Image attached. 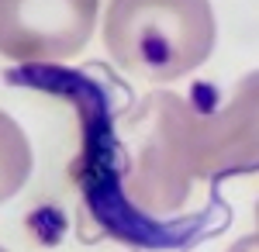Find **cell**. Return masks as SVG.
<instances>
[{"label":"cell","mask_w":259,"mask_h":252,"mask_svg":"<svg viewBox=\"0 0 259 252\" xmlns=\"http://www.w3.org/2000/svg\"><path fill=\"white\" fill-rule=\"evenodd\" d=\"M211 180L204 114L173 90H156L135 107L124 132V194L145 214H177Z\"/></svg>","instance_id":"1"},{"label":"cell","mask_w":259,"mask_h":252,"mask_svg":"<svg viewBox=\"0 0 259 252\" xmlns=\"http://www.w3.org/2000/svg\"><path fill=\"white\" fill-rule=\"evenodd\" d=\"M211 0H111L104 11L107 56L124 73L169 83L214 52Z\"/></svg>","instance_id":"2"},{"label":"cell","mask_w":259,"mask_h":252,"mask_svg":"<svg viewBox=\"0 0 259 252\" xmlns=\"http://www.w3.org/2000/svg\"><path fill=\"white\" fill-rule=\"evenodd\" d=\"M100 0H0V56L59 62L83 52L97 28Z\"/></svg>","instance_id":"3"},{"label":"cell","mask_w":259,"mask_h":252,"mask_svg":"<svg viewBox=\"0 0 259 252\" xmlns=\"http://www.w3.org/2000/svg\"><path fill=\"white\" fill-rule=\"evenodd\" d=\"M204 155L211 176L259 170V69L235 83L214 114H204Z\"/></svg>","instance_id":"4"},{"label":"cell","mask_w":259,"mask_h":252,"mask_svg":"<svg viewBox=\"0 0 259 252\" xmlns=\"http://www.w3.org/2000/svg\"><path fill=\"white\" fill-rule=\"evenodd\" d=\"M31 176V145L18 121L0 111V204L11 200Z\"/></svg>","instance_id":"5"},{"label":"cell","mask_w":259,"mask_h":252,"mask_svg":"<svg viewBox=\"0 0 259 252\" xmlns=\"http://www.w3.org/2000/svg\"><path fill=\"white\" fill-rule=\"evenodd\" d=\"M225 252H259V232L256 235H245V238H239V242H232Z\"/></svg>","instance_id":"6"},{"label":"cell","mask_w":259,"mask_h":252,"mask_svg":"<svg viewBox=\"0 0 259 252\" xmlns=\"http://www.w3.org/2000/svg\"><path fill=\"white\" fill-rule=\"evenodd\" d=\"M256 228H259V200H256Z\"/></svg>","instance_id":"7"},{"label":"cell","mask_w":259,"mask_h":252,"mask_svg":"<svg viewBox=\"0 0 259 252\" xmlns=\"http://www.w3.org/2000/svg\"><path fill=\"white\" fill-rule=\"evenodd\" d=\"M0 252H7V249H0Z\"/></svg>","instance_id":"8"}]
</instances>
